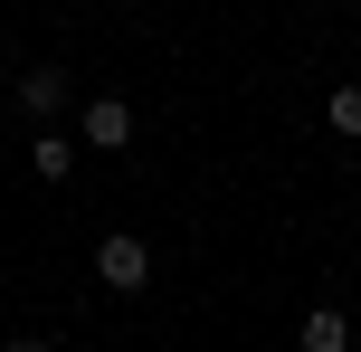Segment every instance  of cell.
<instances>
[{
  "label": "cell",
  "instance_id": "cell-1",
  "mask_svg": "<svg viewBox=\"0 0 361 352\" xmlns=\"http://www.w3.org/2000/svg\"><path fill=\"white\" fill-rule=\"evenodd\" d=\"M95 277H105L114 296H143L152 286V238L143 229H105V238H95Z\"/></svg>",
  "mask_w": 361,
  "mask_h": 352
},
{
  "label": "cell",
  "instance_id": "cell-2",
  "mask_svg": "<svg viewBox=\"0 0 361 352\" xmlns=\"http://www.w3.org/2000/svg\"><path fill=\"white\" fill-rule=\"evenodd\" d=\"M76 143H86V152H124V143H133V105H124V95H86Z\"/></svg>",
  "mask_w": 361,
  "mask_h": 352
},
{
  "label": "cell",
  "instance_id": "cell-3",
  "mask_svg": "<svg viewBox=\"0 0 361 352\" xmlns=\"http://www.w3.org/2000/svg\"><path fill=\"white\" fill-rule=\"evenodd\" d=\"M67 95H76L67 67H29V76H19V105H29L38 124H48V114H67Z\"/></svg>",
  "mask_w": 361,
  "mask_h": 352
},
{
  "label": "cell",
  "instance_id": "cell-4",
  "mask_svg": "<svg viewBox=\"0 0 361 352\" xmlns=\"http://www.w3.org/2000/svg\"><path fill=\"white\" fill-rule=\"evenodd\" d=\"M305 352H352V315L343 305H305V334H295Z\"/></svg>",
  "mask_w": 361,
  "mask_h": 352
},
{
  "label": "cell",
  "instance_id": "cell-5",
  "mask_svg": "<svg viewBox=\"0 0 361 352\" xmlns=\"http://www.w3.org/2000/svg\"><path fill=\"white\" fill-rule=\"evenodd\" d=\"M29 171H38V181H67V171H76V133H38V143H29Z\"/></svg>",
  "mask_w": 361,
  "mask_h": 352
},
{
  "label": "cell",
  "instance_id": "cell-6",
  "mask_svg": "<svg viewBox=\"0 0 361 352\" xmlns=\"http://www.w3.org/2000/svg\"><path fill=\"white\" fill-rule=\"evenodd\" d=\"M324 124L343 133V143H361V76H352V86H333V105H324Z\"/></svg>",
  "mask_w": 361,
  "mask_h": 352
},
{
  "label": "cell",
  "instance_id": "cell-7",
  "mask_svg": "<svg viewBox=\"0 0 361 352\" xmlns=\"http://www.w3.org/2000/svg\"><path fill=\"white\" fill-rule=\"evenodd\" d=\"M10 352H48V343H10Z\"/></svg>",
  "mask_w": 361,
  "mask_h": 352
},
{
  "label": "cell",
  "instance_id": "cell-8",
  "mask_svg": "<svg viewBox=\"0 0 361 352\" xmlns=\"http://www.w3.org/2000/svg\"><path fill=\"white\" fill-rule=\"evenodd\" d=\"M0 352H10V324H0Z\"/></svg>",
  "mask_w": 361,
  "mask_h": 352
},
{
  "label": "cell",
  "instance_id": "cell-9",
  "mask_svg": "<svg viewBox=\"0 0 361 352\" xmlns=\"http://www.w3.org/2000/svg\"><path fill=\"white\" fill-rule=\"evenodd\" d=\"M352 57H361V38H352Z\"/></svg>",
  "mask_w": 361,
  "mask_h": 352
}]
</instances>
